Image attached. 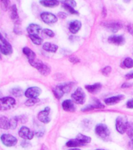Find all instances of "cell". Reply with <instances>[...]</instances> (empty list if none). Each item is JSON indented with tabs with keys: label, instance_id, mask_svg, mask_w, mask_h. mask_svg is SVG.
Returning a JSON list of instances; mask_svg holds the SVG:
<instances>
[{
	"label": "cell",
	"instance_id": "1",
	"mask_svg": "<svg viewBox=\"0 0 133 150\" xmlns=\"http://www.w3.org/2000/svg\"><path fill=\"white\" fill-rule=\"evenodd\" d=\"M16 104L15 98L10 96H6L0 98V111H6L14 107Z\"/></svg>",
	"mask_w": 133,
	"mask_h": 150
},
{
	"label": "cell",
	"instance_id": "2",
	"mask_svg": "<svg viewBox=\"0 0 133 150\" xmlns=\"http://www.w3.org/2000/svg\"><path fill=\"white\" fill-rule=\"evenodd\" d=\"M0 52L5 56H9L13 53V47L11 44L0 33Z\"/></svg>",
	"mask_w": 133,
	"mask_h": 150
},
{
	"label": "cell",
	"instance_id": "3",
	"mask_svg": "<svg viewBox=\"0 0 133 150\" xmlns=\"http://www.w3.org/2000/svg\"><path fill=\"white\" fill-rule=\"evenodd\" d=\"M30 64L35 68H36L42 75L46 76V75L49 74L50 72H51V68L49 67L47 64L43 63L42 61L39 60V59H35V61H33L32 63H31Z\"/></svg>",
	"mask_w": 133,
	"mask_h": 150
},
{
	"label": "cell",
	"instance_id": "4",
	"mask_svg": "<svg viewBox=\"0 0 133 150\" xmlns=\"http://www.w3.org/2000/svg\"><path fill=\"white\" fill-rule=\"evenodd\" d=\"M96 133L100 138L105 141L107 140L108 138L110 137V130L105 124H97L96 127Z\"/></svg>",
	"mask_w": 133,
	"mask_h": 150
},
{
	"label": "cell",
	"instance_id": "5",
	"mask_svg": "<svg viewBox=\"0 0 133 150\" xmlns=\"http://www.w3.org/2000/svg\"><path fill=\"white\" fill-rule=\"evenodd\" d=\"M129 122L126 117H118L116 120V129L120 134L125 133L129 127Z\"/></svg>",
	"mask_w": 133,
	"mask_h": 150
},
{
	"label": "cell",
	"instance_id": "6",
	"mask_svg": "<svg viewBox=\"0 0 133 150\" xmlns=\"http://www.w3.org/2000/svg\"><path fill=\"white\" fill-rule=\"evenodd\" d=\"M71 98L75 103L83 104L85 101V94L81 88H78L75 92L71 95Z\"/></svg>",
	"mask_w": 133,
	"mask_h": 150
},
{
	"label": "cell",
	"instance_id": "7",
	"mask_svg": "<svg viewBox=\"0 0 133 150\" xmlns=\"http://www.w3.org/2000/svg\"><path fill=\"white\" fill-rule=\"evenodd\" d=\"M1 142H2L3 145L7 146V147H12V146H14L17 143V139H16V137H14L12 134H3L1 136Z\"/></svg>",
	"mask_w": 133,
	"mask_h": 150
},
{
	"label": "cell",
	"instance_id": "8",
	"mask_svg": "<svg viewBox=\"0 0 133 150\" xmlns=\"http://www.w3.org/2000/svg\"><path fill=\"white\" fill-rule=\"evenodd\" d=\"M18 134L21 138L26 139V140H31L34 138L35 133L28 127L22 126L18 131Z\"/></svg>",
	"mask_w": 133,
	"mask_h": 150
},
{
	"label": "cell",
	"instance_id": "9",
	"mask_svg": "<svg viewBox=\"0 0 133 150\" xmlns=\"http://www.w3.org/2000/svg\"><path fill=\"white\" fill-rule=\"evenodd\" d=\"M49 113H50V108L46 107L44 110L38 113V119L43 124H48L51 120V119L49 118Z\"/></svg>",
	"mask_w": 133,
	"mask_h": 150
},
{
	"label": "cell",
	"instance_id": "10",
	"mask_svg": "<svg viewBox=\"0 0 133 150\" xmlns=\"http://www.w3.org/2000/svg\"><path fill=\"white\" fill-rule=\"evenodd\" d=\"M41 93L42 90L38 87H31L26 90L24 96L28 98H38Z\"/></svg>",
	"mask_w": 133,
	"mask_h": 150
},
{
	"label": "cell",
	"instance_id": "11",
	"mask_svg": "<svg viewBox=\"0 0 133 150\" xmlns=\"http://www.w3.org/2000/svg\"><path fill=\"white\" fill-rule=\"evenodd\" d=\"M40 17L44 23L47 24H52V23H56L57 21V17L54 14L49 13V12H44L42 13L40 15Z\"/></svg>",
	"mask_w": 133,
	"mask_h": 150
},
{
	"label": "cell",
	"instance_id": "12",
	"mask_svg": "<svg viewBox=\"0 0 133 150\" xmlns=\"http://www.w3.org/2000/svg\"><path fill=\"white\" fill-rule=\"evenodd\" d=\"M41 30H42L41 26L36 24V23H31L27 28V31L29 35H38V34L41 32Z\"/></svg>",
	"mask_w": 133,
	"mask_h": 150
},
{
	"label": "cell",
	"instance_id": "13",
	"mask_svg": "<svg viewBox=\"0 0 133 150\" xmlns=\"http://www.w3.org/2000/svg\"><path fill=\"white\" fill-rule=\"evenodd\" d=\"M108 42L116 45H122L124 44L125 40L122 35H112L108 38Z\"/></svg>",
	"mask_w": 133,
	"mask_h": 150
},
{
	"label": "cell",
	"instance_id": "14",
	"mask_svg": "<svg viewBox=\"0 0 133 150\" xmlns=\"http://www.w3.org/2000/svg\"><path fill=\"white\" fill-rule=\"evenodd\" d=\"M23 53L26 56V57L28 58L29 63H32L33 61H35L36 59V54L28 47H24L22 49Z\"/></svg>",
	"mask_w": 133,
	"mask_h": 150
},
{
	"label": "cell",
	"instance_id": "15",
	"mask_svg": "<svg viewBox=\"0 0 133 150\" xmlns=\"http://www.w3.org/2000/svg\"><path fill=\"white\" fill-rule=\"evenodd\" d=\"M62 108L63 110L68 112H74L75 110V106L74 103L70 99H66L62 103Z\"/></svg>",
	"mask_w": 133,
	"mask_h": 150
},
{
	"label": "cell",
	"instance_id": "16",
	"mask_svg": "<svg viewBox=\"0 0 133 150\" xmlns=\"http://www.w3.org/2000/svg\"><path fill=\"white\" fill-rule=\"evenodd\" d=\"M81 27H82V23L79 21H73L70 23L69 30L72 34H76L81 29Z\"/></svg>",
	"mask_w": 133,
	"mask_h": 150
},
{
	"label": "cell",
	"instance_id": "17",
	"mask_svg": "<svg viewBox=\"0 0 133 150\" xmlns=\"http://www.w3.org/2000/svg\"><path fill=\"white\" fill-rule=\"evenodd\" d=\"M123 98H124V96L119 95V96H113V97L106 98L104 102L107 105H114V104H116V103L121 102Z\"/></svg>",
	"mask_w": 133,
	"mask_h": 150
},
{
	"label": "cell",
	"instance_id": "18",
	"mask_svg": "<svg viewBox=\"0 0 133 150\" xmlns=\"http://www.w3.org/2000/svg\"><path fill=\"white\" fill-rule=\"evenodd\" d=\"M42 49H44L45 51L49 52H56L58 49V46L56 45L52 44L49 42H46L42 45Z\"/></svg>",
	"mask_w": 133,
	"mask_h": 150
},
{
	"label": "cell",
	"instance_id": "19",
	"mask_svg": "<svg viewBox=\"0 0 133 150\" xmlns=\"http://www.w3.org/2000/svg\"><path fill=\"white\" fill-rule=\"evenodd\" d=\"M96 108H98V109H100V108H104V105L102 104V103L100 102L99 100L96 99V100H94V103L92 104H90V105H87L84 109H82V111H86V110H93V109H96Z\"/></svg>",
	"mask_w": 133,
	"mask_h": 150
},
{
	"label": "cell",
	"instance_id": "20",
	"mask_svg": "<svg viewBox=\"0 0 133 150\" xmlns=\"http://www.w3.org/2000/svg\"><path fill=\"white\" fill-rule=\"evenodd\" d=\"M0 128L3 130H8L10 129V125H9V119H8L5 116H1L0 117Z\"/></svg>",
	"mask_w": 133,
	"mask_h": 150
},
{
	"label": "cell",
	"instance_id": "21",
	"mask_svg": "<svg viewBox=\"0 0 133 150\" xmlns=\"http://www.w3.org/2000/svg\"><path fill=\"white\" fill-rule=\"evenodd\" d=\"M102 88V85L100 83H96V84H92V85H86L85 88L91 93H96L98 91H100Z\"/></svg>",
	"mask_w": 133,
	"mask_h": 150
},
{
	"label": "cell",
	"instance_id": "22",
	"mask_svg": "<svg viewBox=\"0 0 133 150\" xmlns=\"http://www.w3.org/2000/svg\"><path fill=\"white\" fill-rule=\"evenodd\" d=\"M66 145L68 147L70 148H77L78 146H82V145H85L82 142H81L78 138H75V139H71V140L68 141V142L66 143Z\"/></svg>",
	"mask_w": 133,
	"mask_h": 150
},
{
	"label": "cell",
	"instance_id": "23",
	"mask_svg": "<svg viewBox=\"0 0 133 150\" xmlns=\"http://www.w3.org/2000/svg\"><path fill=\"white\" fill-rule=\"evenodd\" d=\"M40 4L46 7H56L59 5L60 2L56 0H45V1H40Z\"/></svg>",
	"mask_w": 133,
	"mask_h": 150
},
{
	"label": "cell",
	"instance_id": "24",
	"mask_svg": "<svg viewBox=\"0 0 133 150\" xmlns=\"http://www.w3.org/2000/svg\"><path fill=\"white\" fill-rule=\"evenodd\" d=\"M10 17L13 21H17L19 20L18 16V10L16 5H13L10 7Z\"/></svg>",
	"mask_w": 133,
	"mask_h": 150
},
{
	"label": "cell",
	"instance_id": "25",
	"mask_svg": "<svg viewBox=\"0 0 133 150\" xmlns=\"http://www.w3.org/2000/svg\"><path fill=\"white\" fill-rule=\"evenodd\" d=\"M53 94L54 96H56V98H58V99L61 98V97L64 95V91H63V88H61L60 84L57 85V86L53 89Z\"/></svg>",
	"mask_w": 133,
	"mask_h": 150
},
{
	"label": "cell",
	"instance_id": "26",
	"mask_svg": "<svg viewBox=\"0 0 133 150\" xmlns=\"http://www.w3.org/2000/svg\"><path fill=\"white\" fill-rule=\"evenodd\" d=\"M107 27L111 31H113V32H117V30L122 28V25H121L120 23H116V22L107 23Z\"/></svg>",
	"mask_w": 133,
	"mask_h": 150
},
{
	"label": "cell",
	"instance_id": "27",
	"mask_svg": "<svg viewBox=\"0 0 133 150\" xmlns=\"http://www.w3.org/2000/svg\"><path fill=\"white\" fill-rule=\"evenodd\" d=\"M29 38H30L31 41L34 44L37 45H42V42H43L42 38H40L38 35H29Z\"/></svg>",
	"mask_w": 133,
	"mask_h": 150
},
{
	"label": "cell",
	"instance_id": "28",
	"mask_svg": "<svg viewBox=\"0 0 133 150\" xmlns=\"http://www.w3.org/2000/svg\"><path fill=\"white\" fill-rule=\"evenodd\" d=\"M76 138H78V139L81 142L83 143L84 145H85L87 143H89L91 142V138H90V137L84 135V134H78Z\"/></svg>",
	"mask_w": 133,
	"mask_h": 150
},
{
	"label": "cell",
	"instance_id": "29",
	"mask_svg": "<svg viewBox=\"0 0 133 150\" xmlns=\"http://www.w3.org/2000/svg\"><path fill=\"white\" fill-rule=\"evenodd\" d=\"M10 93L14 96H16V97H21L22 95H23V90L21 88H14L10 90Z\"/></svg>",
	"mask_w": 133,
	"mask_h": 150
},
{
	"label": "cell",
	"instance_id": "30",
	"mask_svg": "<svg viewBox=\"0 0 133 150\" xmlns=\"http://www.w3.org/2000/svg\"><path fill=\"white\" fill-rule=\"evenodd\" d=\"M122 65L124 67L126 68H132L133 67V59L132 58H128L124 59V60L122 63Z\"/></svg>",
	"mask_w": 133,
	"mask_h": 150
},
{
	"label": "cell",
	"instance_id": "31",
	"mask_svg": "<svg viewBox=\"0 0 133 150\" xmlns=\"http://www.w3.org/2000/svg\"><path fill=\"white\" fill-rule=\"evenodd\" d=\"M18 118L17 117H14L11 119H9V125H10V129H15L17 127L18 124Z\"/></svg>",
	"mask_w": 133,
	"mask_h": 150
},
{
	"label": "cell",
	"instance_id": "32",
	"mask_svg": "<svg viewBox=\"0 0 133 150\" xmlns=\"http://www.w3.org/2000/svg\"><path fill=\"white\" fill-rule=\"evenodd\" d=\"M127 133L129 135L130 140L133 143V123H129L128 129H127Z\"/></svg>",
	"mask_w": 133,
	"mask_h": 150
},
{
	"label": "cell",
	"instance_id": "33",
	"mask_svg": "<svg viewBox=\"0 0 133 150\" xmlns=\"http://www.w3.org/2000/svg\"><path fill=\"white\" fill-rule=\"evenodd\" d=\"M39 102V99L38 98H28V100L25 102V104L27 106H32V105H35L36 103Z\"/></svg>",
	"mask_w": 133,
	"mask_h": 150
},
{
	"label": "cell",
	"instance_id": "34",
	"mask_svg": "<svg viewBox=\"0 0 133 150\" xmlns=\"http://www.w3.org/2000/svg\"><path fill=\"white\" fill-rule=\"evenodd\" d=\"M9 5H10L9 1H6V0L1 1V7H2V9L3 11H6L7 9H9Z\"/></svg>",
	"mask_w": 133,
	"mask_h": 150
},
{
	"label": "cell",
	"instance_id": "35",
	"mask_svg": "<svg viewBox=\"0 0 133 150\" xmlns=\"http://www.w3.org/2000/svg\"><path fill=\"white\" fill-rule=\"evenodd\" d=\"M63 7H64V9H67V10H68V11L70 13L77 14V15L78 14V11H76V10H75V9L73 8V7L69 6H68V5H64V4H63Z\"/></svg>",
	"mask_w": 133,
	"mask_h": 150
},
{
	"label": "cell",
	"instance_id": "36",
	"mask_svg": "<svg viewBox=\"0 0 133 150\" xmlns=\"http://www.w3.org/2000/svg\"><path fill=\"white\" fill-rule=\"evenodd\" d=\"M43 34L49 38L54 37V35H55V34H54V32L53 31V30H49V29H47V28L46 29H44V30H43Z\"/></svg>",
	"mask_w": 133,
	"mask_h": 150
},
{
	"label": "cell",
	"instance_id": "37",
	"mask_svg": "<svg viewBox=\"0 0 133 150\" xmlns=\"http://www.w3.org/2000/svg\"><path fill=\"white\" fill-rule=\"evenodd\" d=\"M63 4L68 5V6L73 7V8H75V7L77 6V3H76V2H75V1H73V0H68V1H64V2H63Z\"/></svg>",
	"mask_w": 133,
	"mask_h": 150
},
{
	"label": "cell",
	"instance_id": "38",
	"mask_svg": "<svg viewBox=\"0 0 133 150\" xmlns=\"http://www.w3.org/2000/svg\"><path fill=\"white\" fill-rule=\"evenodd\" d=\"M111 72V67H104L102 70V73H103V74L104 75V76H108V75L110 74V73Z\"/></svg>",
	"mask_w": 133,
	"mask_h": 150
},
{
	"label": "cell",
	"instance_id": "39",
	"mask_svg": "<svg viewBox=\"0 0 133 150\" xmlns=\"http://www.w3.org/2000/svg\"><path fill=\"white\" fill-rule=\"evenodd\" d=\"M70 61L71 62V63H79V59L78 58V57H76V56H70Z\"/></svg>",
	"mask_w": 133,
	"mask_h": 150
},
{
	"label": "cell",
	"instance_id": "40",
	"mask_svg": "<svg viewBox=\"0 0 133 150\" xmlns=\"http://www.w3.org/2000/svg\"><path fill=\"white\" fill-rule=\"evenodd\" d=\"M127 107L129 108V109H133V99H130L126 103Z\"/></svg>",
	"mask_w": 133,
	"mask_h": 150
},
{
	"label": "cell",
	"instance_id": "41",
	"mask_svg": "<svg viewBox=\"0 0 133 150\" xmlns=\"http://www.w3.org/2000/svg\"><path fill=\"white\" fill-rule=\"evenodd\" d=\"M21 146L23 148H28L30 146V143L28 142H26V141H23V142H21Z\"/></svg>",
	"mask_w": 133,
	"mask_h": 150
},
{
	"label": "cell",
	"instance_id": "42",
	"mask_svg": "<svg viewBox=\"0 0 133 150\" xmlns=\"http://www.w3.org/2000/svg\"><path fill=\"white\" fill-rule=\"evenodd\" d=\"M125 77H126L128 79H132V78H133V73H129V74H126Z\"/></svg>",
	"mask_w": 133,
	"mask_h": 150
},
{
	"label": "cell",
	"instance_id": "43",
	"mask_svg": "<svg viewBox=\"0 0 133 150\" xmlns=\"http://www.w3.org/2000/svg\"><path fill=\"white\" fill-rule=\"evenodd\" d=\"M132 86V84H128V83H124L123 85H122V88H124V87H126V88H129V87Z\"/></svg>",
	"mask_w": 133,
	"mask_h": 150
},
{
	"label": "cell",
	"instance_id": "44",
	"mask_svg": "<svg viewBox=\"0 0 133 150\" xmlns=\"http://www.w3.org/2000/svg\"><path fill=\"white\" fill-rule=\"evenodd\" d=\"M68 150H81L79 149H77V148H72V149H69Z\"/></svg>",
	"mask_w": 133,
	"mask_h": 150
},
{
	"label": "cell",
	"instance_id": "45",
	"mask_svg": "<svg viewBox=\"0 0 133 150\" xmlns=\"http://www.w3.org/2000/svg\"><path fill=\"white\" fill-rule=\"evenodd\" d=\"M96 150H106V149H97Z\"/></svg>",
	"mask_w": 133,
	"mask_h": 150
},
{
	"label": "cell",
	"instance_id": "46",
	"mask_svg": "<svg viewBox=\"0 0 133 150\" xmlns=\"http://www.w3.org/2000/svg\"><path fill=\"white\" fill-rule=\"evenodd\" d=\"M2 59V57H1V55H0V59Z\"/></svg>",
	"mask_w": 133,
	"mask_h": 150
}]
</instances>
